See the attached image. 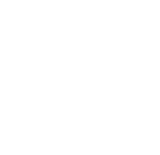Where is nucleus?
Here are the masks:
<instances>
[]
</instances>
